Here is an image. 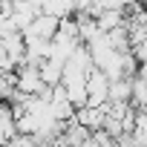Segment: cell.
I'll use <instances>...</instances> for the list:
<instances>
[{
  "label": "cell",
  "mask_w": 147,
  "mask_h": 147,
  "mask_svg": "<svg viewBox=\"0 0 147 147\" xmlns=\"http://www.w3.org/2000/svg\"><path fill=\"white\" fill-rule=\"evenodd\" d=\"M87 92H90V98H87L90 107H104L110 101V75L92 66L87 75Z\"/></svg>",
  "instance_id": "cell-1"
},
{
  "label": "cell",
  "mask_w": 147,
  "mask_h": 147,
  "mask_svg": "<svg viewBox=\"0 0 147 147\" xmlns=\"http://www.w3.org/2000/svg\"><path fill=\"white\" fill-rule=\"evenodd\" d=\"M15 75H18V92H23V95H38L46 87L43 78H40L38 63H20L15 69Z\"/></svg>",
  "instance_id": "cell-2"
},
{
  "label": "cell",
  "mask_w": 147,
  "mask_h": 147,
  "mask_svg": "<svg viewBox=\"0 0 147 147\" xmlns=\"http://www.w3.org/2000/svg\"><path fill=\"white\" fill-rule=\"evenodd\" d=\"M58 26H61V18H55V15H46V12H40L26 29H23V38H40V40H52L55 35H58Z\"/></svg>",
  "instance_id": "cell-3"
},
{
  "label": "cell",
  "mask_w": 147,
  "mask_h": 147,
  "mask_svg": "<svg viewBox=\"0 0 147 147\" xmlns=\"http://www.w3.org/2000/svg\"><path fill=\"white\" fill-rule=\"evenodd\" d=\"M40 15V6L35 3V0H12V23L23 32L35 18Z\"/></svg>",
  "instance_id": "cell-4"
},
{
  "label": "cell",
  "mask_w": 147,
  "mask_h": 147,
  "mask_svg": "<svg viewBox=\"0 0 147 147\" xmlns=\"http://www.w3.org/2000/svg\"><path fill=\"white\" fill-rule=\"evenodd\" d=\"M38 69H40V78H43V84L46 87H58L61 81H63V69H66V61H61V58H43L40 63H38Z\"/></svg>",
  "instance_id": "cell-5"
},
{
  "label": "cell",
  "mask_w": 147,
  "mask_h": 147,
  "mask_svg": "<svg viewBox=\"0 0 147 147\" xmlns=\"http://www.w3.org/2000/svg\"><path fill=\"white\" fill-rule=\"evenodd\" d=\"M72 121H78L81 127H87L90 133H95V130H101V121H104V107H90V104L75 107V115H72Z\"/></svg>",
  "instance_id": "cell-6"
},
{
  "label": "cell",
  "mask_w": 147,
  "mask_h": 147,
  "mask_svg": "<svg viewBox=\"0 0 147 147\" xmlns=\"http://www.w3.org/2000/svg\"><path fill=\"white\" fill-rule=\"evenodd\" d=\"M110 101L113 104H133V78L110 81Z\"/></svg>",
  "instance_id": "cell-7"
},
{
  "label": "cell",
  "mask_w": 147,
  "mask_h": 147,
  "mask_svg": "<svg viewBox=\"0 0 147 147\" xmlns=\"http://www.w3.org/2000/svg\"><path fill=\"white\" fill-rule=\"evenodd\" d=\"M95 20H98V29H101V32H113V29H118V26L127 23V15L118 12V9H104Z\"/></svg>",
  "instance_id": "cell-8"
},
{
  "label": "cell",
  "mask_w": 147,
  "mask_h": 147,
  "mask_svg": "<svg viewBox=\"0 0 147 147\" xmlns=\"http://www.w3.org/2000/svg\"><path fill=\"white\" fill-rule=\"evenodd\" d=\"M15 92H18V75L0 69V101H12Z\"/></svg>",
  "instance_id": "cell-9"
},
{
  "label": "cell",
  "mask_w": 147,
  "mask_h": 147,
  "mask_svg": "<svg viewBox=\"0 0 147 147\" xmlns=\"http://www.w3.org/2000/svg\"><path fill=\"white\" fill-rule=\"evenodd\" d=\"M40 12H46V15H55V18H69L72 12H75V9H72L69 3H66V0H46V3L40 6Z\"/></svg>",
  "instance_id": "cell-10"
},
{
  "label": "cell",
  "mask_w": 147,
  "mask_h": 147,
  "mask_svg": "<svg viewBox=\"0 0 147 147\" xmlns=\"http://www.w3.org/2000/svg\"><path fill=\"white\" fill-rule=\"evenodd\" d=\"M133 107H147V78L133 75Z\"/></svg>",
  "instance_id": "cell-11"
},
{
  "label": "cell",
  "mask_w": 147,
  "mask_h": 147,
  "mask_svg": "<svg viewBox=\"0 0 147 147\" xmlns=\"http://www.w3.org/2000/svg\"><path fill=\"white\" fill-rule=\"evenodd\" d=\"M66 3H69V6H72V9H75V6H78V0H66Z\"/></svg>",
  "instance_id": "cell-12"
},
{
  "label": "cell",
  "mask_w": 147,
  "mask_h": 147,
  "mask_svg": "<svg viewBox=\"0 0 147 147\" xmlns=\"http://www.w3.org/2000/svg\"><path fill=\"white\" fill-rule=\"evenodd\" d=\"M35 3H38V6H43V3H46V0H35Z\"/></svg>",
  "instance_id": "cell-13"
}]
</instances>
